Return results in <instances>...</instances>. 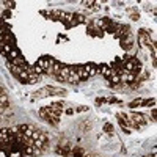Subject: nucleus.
I'll return each instance as SVG.
<instances>
[{
  "label": "nucleus",
  "instance_id": "f257e3e1",
  "mask_svg": "<svg viewBox=\"0 0 157 157\" xmlns=\"http://www.w3.org/2000/svg\"><path fill=\"white\" fill-rule=\"evenodd\" d=\"M63 90H58V88H50V87H46L42 88V90L36 91L35 93V97H44V96H52V94H61Z\"/></svg>",
  "mask_w": 157,
  "mask_h": 157
},
{
  "label": "nucleus",
  "instance_id": "7ed1b4c3",
  "mask_svg": "<svg viewBox=\"0 0 157 157\" xmlns=\"http://www.w3.org/2000/svg\"><path fill=\"white\" fill-rule=\"evenodd\" d=\"M85 157H96V156H85Z\"/></svg>",
  "mask_w": 157,
  "mask_h": 157
},
{
  "label": "nucleus",
  "instance_id": "f03ea898",
  "mask_svg": "<svg viewBox=\"0 0 157 157\" xmlns=\"http://www.w3.org/2000/svg\"><path fill=\"white\" fill-rule=\"evenodd\" d=\"M101 73H102L104 75H107V77H112V75H115V71H113V69H110L108 66H102Z\"/></svg>",
  "mask_w": 157,
  "mask_h": 157
}]
</instances>
